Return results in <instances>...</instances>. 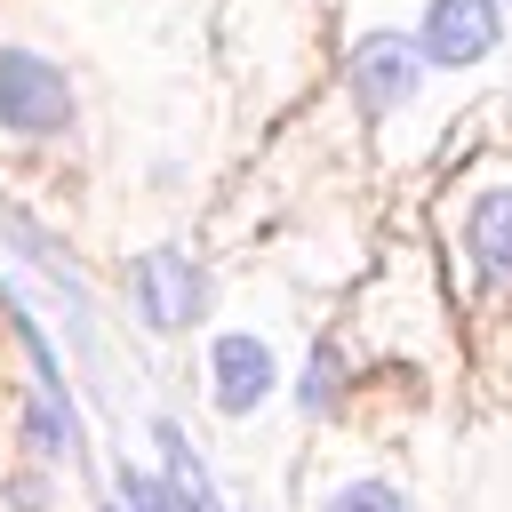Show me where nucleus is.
Returning <instances> with one entry per match:
<instances>
[{"label":"nucleus","mask_w":512,"mask_h":512,"mask_svg":"<svg viewBox=\"0 0 512 512\" xmlns=\"http://www.w3.org/2000/svg\"><path fill=\"white\" fill-rule=\"evenodd\" d=\"M208 384H216V408L224 416H248V408H264L272 400V352L256 344V336H216V352H208Z\"/></svg>","instance_id":"obj_5"},{"label":"nucleus","mask_w":512,"mask_h":512,"mask_svg":"<svg viewBox=\"0 0 512 512\" xmlns=\"http://www.w3.org/2000/svg\"><path fill=\"white\" fill-rule=\"evenodd\" d=\"M128 288H136L144 328H160V336L192 328V320H200V304H208V280H200V264H192L184 248H152V256H136Z\"/></svg>","instance_id":"obj_4"},{"label":"nucleus","mask_w":512,"mask_h":512,"mask_svg":"<svg viewBox=\"0 0 512 512\" xmlns=\"http://www.w3.org/2000/svg\"><path fill=\"white\" fill-rule=\"evenodd\" d=\"M0 128L8 136H64L72 128V80L32 48H0Z\"/></svg>","instance_id":"obj_1"},{"label":"nucleus","mask_w":512,"mask_h":512,"mask_svg":"<svg viewBox=\"0 0 512 512\" xmlns=\"http://www.w3.org/2000/svg\"><path fill=\"white\" fill-rule=\"evenodd\" d=\"M464 248L488 280H512V184H488L464 216Z\"/></svg>","instance_id":"obj_6"},{"label":"nucleus","mask_w":512,"mask_h":512,"mask_svg":"<svg viewBox=\"0 0 512 512\" xmlns=\"http://www.w3.org/2000/svg\"><path fill=\"white\" fill-rule=\"evenodd\" d=\"M120 496H128V512H176L168 480H152V472H128V464H120Z\"/></svg>","instance_id":"obj_10"},{"label":"nucleus","mask_w":512,"mask_h":512,"mask_svg":"<svg viewBox=\"0 0 512 512\" xmlns=\"http://www.w3.org/2000/svg\"><path fill=\"white\" fill-rule=\"evenodd\" d=\"M152 440H160V456H168V496H176V512H224L216 488H208V464L192 456V440H184L168 416L152 424Z\"/></svg>","instance_id":"obj_7"},{"label":"nucleus","mask_w":512,"mask_h":512,"mask_svg":"<svg viewBox=\"0 0 512 512\" xmlns=\"http://www.w3.org/2000/svg\"><path fill=\"white\" fill-rule=\"evenodd\" d=\"M344 80H352V104H360L368 120H384V112H400V104L416 96L424 56H416L408 32H360L352 56H344Z\"/></svg>","instance_id":"obj_2"},{"label":"nucleus","mask_w":512,"mask_h":512,"mask_svg":"<svg viewBox=\"0 0 512 512\" xmlns=\"http://www.w3.org/2000/svg\"><path fill=\"white\" fill-rule=\"evenodd\" d=\"M336 392H344V360H336V344H312V360H304V384H296V400H304V416H320V408H336Z\"/></svg>","instance_id":"obj_8"},{"label":"nucleus","mask_w":512,"mask_h":512,"mask_svg":"<svg viewBox=\"0 0 512 512\" xmlns=\"http://www.w3.org/2000/svg\"><path fill=\"white\" fill-rule=\"evenodd\" d=\"M320 512H408V504H400V488H384V480H352V488H336Z\"/></svg>","instance_id":"obj_9"},{"label":"nucleus","mask_w":512,"mask_h":512,"mask_svg":"<svg viewBox=\"0 0 512 512\" xmlns=\"http://www.w3.org/2000/svg\"><path fill=\"white\" fill-rule=\"evenodd\" d=\"M496 40H504V0H424L416 56H424L432 72H464V64H480Z\"/></svg>","instance_id":"obj_3"}]
</instances>
